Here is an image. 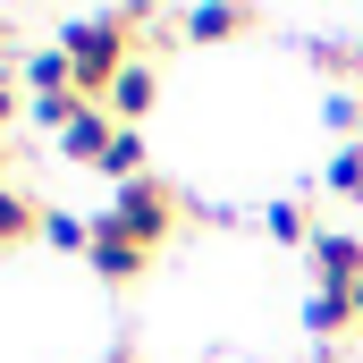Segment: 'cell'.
Masks as SVG:
<instances>
[{
	"mask_svg": "<svg viewBox=\"0 0 363 363\" xmlns=\"http://www.w3.org/2000/svg\"><path fill=\"white\" fill-rule=\"evenodd\" d=\"M321 118H330V127H363V93H330Z\"/></svg>",
	"mask_w": 363,
	"mask_h": 363,
	"instance_id": "9a60e30c",
	"label": "cell"
},
{
	"mask_svg": "<svg viewBox=\"0 0 363 363\" xmlns=\"http://www.w3.org/2000/svg\"><path fill=\"white\" fill-rule=\"evenodd\" d=\"M0 60H9V26H0Z\"/></svg>",
	"mask_w": 363,
	"mask_h": 363,
	"instance_id": "e0dca14e",
	"label": "cell"
},
{
	"mask_svg": "<svg viewBox=\"0 0 363 363\" xmlns=\"http://www.w3.org/2000/svg\"><path fill=\"white\" fill-rule=\"evenodd\" d=\"M101 178H118V186L152 178V169H144V127H118V144L101 152Z\"/></svg>",
	"mask_w": 363,
	"mask_h": 363,
	"instance_id": "8fae6325",
	"label": "cell"
},
{
	"mask_svg": "<svg viewBox=\"0 0 363 363\" xmlns=\"http://www.w3.org/2000/svg\"><path fill=\"white\" fill-rule=\"evenodd\" d=\"M110 144H118V118H110L101 101H85V110L68 118V135H60V152H68V161H93V169H101Z\"/></svg>",
	"mask_w": 363,
	"mask_h": 363,
	"instance_id": "52a82bcc",
	"label": "cell"
},
{
	"mask_svg": "<svg viewBox=\"0 0 363 363\" xmlns=\"http://www.w3.org/2000/svg\"><path fill=\"white\" fill-rule=\"evenodd\" d=\"M271 237H279V245H304V254H313V211H304V203H271Z\"/></svg>",
	"mask_w": 363,
	"mask_h": 363,
	"instance_id": "7c38bea8",
	"label": "cell"
},
{
	"mask_svg": "<svg viewBox=\"0 0 363 363\" xmlns=\"http://www.w3.org/2000/svg\"><path fill=\"white\" fill-rule=\"evenodd\" d=\"M313 271H321V287H363V237L321 228L313 237Z\"/></svg>",
	"mask_w": 363,
	"mask_h": 363,
	"instance_id": "8992f818",
	"label": "cell"
},
{
	"mask_svg": "<svg viewBox=\"0 0 363 363\" xmlns=\"http://www.w3.org/2000/svg\"><path fill=\"white\" fill-rule=\"evenodd\" d=\"M245 26H254V9H237V0H203V9L178 17L186 43H228V34H245Z\"/></svg>",
	"mask_w": 363,
	"mask_h": 363,
	"instance_id": "9c48e42d",
	"label": "cell"
},
{
	"mask_svg": "<svg viewBox=\"0 0 363 363\" xmlns=\"http://www.w3.org/2000/svg\"><path fill=\"white\" fill-rule=\"evenodd\" d=\"M43 237H51V245H68V254H85V220H68V211H51V220H43Z\"/></svg>",
	"mask_w": 363,
	"mask_h": 363,
	"instance_id": "5bb4252c",
	"label": "cell"
},
{
	"mask_svg": "<svg viewBox=\"0 0 363 363\" xmlns=\"http://www.w3.org/2000/svg\"><path fill=\"white\" fill-rule=\"evenodd\" d=\"M152 93H161V77H152V60H135V68H127V77L110 85V101H101V110H110L118 127H135V118L152 110Z\"/></svg>",
	"mask_w": 363,
	"mask_h": 363,
	"instance_id": "30bf717a",
	"label": "cell"
},
{
	"mask_svg": "<svg viewBox=\"0 0 363 363\" xmlns=\"http://www.w3.org/2000/svg\"><path fill=\"white\" fill-rule=\"evenodd\" d=\"M85 262H93V279H110V287H135L161 254H144V245H135V237L101 211V220H93V237H85Z\"/></svg>",
	"mask_w": 363,
	"mask_h": 363,
	"instance_id": "3957f363",
	"label": "cell"
},
{
	"mask_svg": "<svg viewBox=\"0 0 363 363\" xmlns=\"http://www.w3.org/2000/svg\"><path fill=\"white\" fill-rule=\"evenodd\" d=\"M304 330H313L321 347L355 338V330H363V287H313V304H304Z\"/></svg>",
	"mask_w": 363,
	"mask_h": 363,
	"instance_id": "277c9868",
	"label": "cell"
},
{
	"mask_svg": "<svg viewBox=\"0 0 363 363\" xmlns=\"http://www.w3.org/2000/svg\"><path fill=\"white\" fill-rule=\"evenodd\" d=\"M330 194H363V144H347V152H338V161H330Z\"/></svg>",
	"mask_w": 363,
	"mask_h": 363,
	"instance_id": "4fadbf2b",
	"label": "cell"
},
{
	"mask_svg": "<svg viewBox=\"0 0 363 363\" xmlns=\"http://www.w3.org/2000/svg\"><path fill=\"white\" fill-rule=\"evenodd\" d=\"M178 211H186V203H178L169 178H135V186H118V203H110V220H118L144 254H161V245L178 237Z\"/></svg>",
	"mask_w": 363,
	"mask_h": 363,
	"instance_id": "7a4b0ae2",
	"label": "cell"
},
{
	"mask_svg": "<svg viewBox=\"0 0 363 363\" xmlns=\"http://www.w3.org/2000/svg\"><path fill=\"white\" fill-rule=\"evenodd\" d=\"M43 203H34V186H17V178H0V254H17V245H34L43 237Z\"/></svg>",
	"mask_w": 363,
	"mask_h": 363,
	"instance_id": "5b68a950",
	"label": "cell"
},
{
	"mask_svg": "<svg viewBox=\"0 0 363 363\" xmlns=\"http://www.w3.org/2000/svg\"><path fill=\"white\" fill-rule=\"evenodd\" d=\"M144 9H101V17H68V34H60V51H68V68H77V93L85 101H110V85L144 60Z\"/></svg>",
	"mask_w": 363,
	"mask_h": 363,
	"instance_id": "6da1fadb",
	"label": "cell"
},
{
	"mask_svg": "<svg viewBox=\"0 0 363 363\" xmlns=\"http://www.w3.org/2000/svg\"><path fill=\"white\" fill-rule=\"evenodd\" d=\"M110 363H127V355H110Z\"/></svg>",
	"mask_w": 363,
	"mask_h": 363,
	"instance_id": "ac0fdd59",
	"label": "cell"
},
{
	"mask_svg": "<svg viewBox=\"0 0 363 363\" xmlns=\"http://www.w3.org/2000/svg\"><path fill=\"white\" fill-rule=\"evenodd\" d=\"M26 93H34V101H68V93H77V68H68V51H60V43L26 51ZM77 101H85V93H77Z\"/></svg>",
	"mask_w": 363,
	"mask_h": 363,
	"instance_id": "ba28073f",
	"label": "cell"
},
{
	"mask_svg": "<svg viewBox=\"0 0 363 363\" xmlns=\"http://www.w3.org/2000/svg\"><path fill=\"white\" fill-rule=\"evenodd\" d=\"M9 118H17V93H9V85H0V127H9Z\"/></svg>",
	"mask_w": 363,
	"mask_h": 363,
	"instance_id": "2e32d148",
	"label": "cell"
}]
</instances>
